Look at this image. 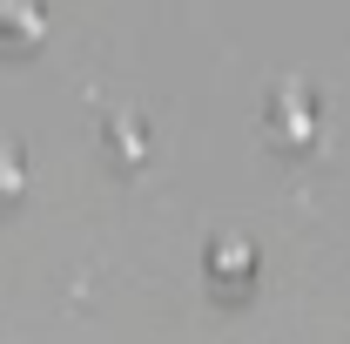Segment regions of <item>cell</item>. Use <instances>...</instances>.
<instances>
[{
    "label": "cell",
    "instance_id": "cell-5",
    "mask_svg": "<svg viewBox=\"0 0 350 344\" xmlns=\"http://www.w3.org/2000/svg\"><path fill=\"white\" fill-rule=\"evenodd\" d=\"M21 196H27V156H21V142L0 135V210H14Z\"/></svg>",
    "mask_w": 350,
    "mask_h": 344
},
{
    "label": "cell",
    "instance_id": "cell-4",
    "mask_svg": "<svg viewBox=\"0 0 350 344\" xmlns=\"http://www.w3.org/2000/svg\"><path fill=\"white\" fill-rule=\"evenodd\" d=\"M101 149H108V162L142 169V162H148V129H142V115H108V122H101Z\"/></svg>",
    "mask_w": 350,
    "mask_h": 344
},
{
    "label": "cell",
    "instance_id": "cell-3",
    "mask_svg": "<svg viewBox=\"0 0 350 344\" xmlns=\"http://www.w3.org/2000/svg\"><path fill=\"white\" fill-rule=\"evenodd\" d=\"M47 41V7L41 0H0V54H34Z\"/></svg>",
    "mask_w": 350,
    "mask_h": 344
},
{
    "label": "cell",
    "instance_id": "cell-2",
    "mask_svg": "<svg viewBox=\"0 0 350 344\" xmlns=\"http://www.w3.org/2000/svg\"><path fill=\"white\" fill-rule=\"evenodd\" d=\"M202 270H209V291L222 304H243L256 291V243L250 236H216L209 250H202Z\"/></svg>",
    "mask_w": 350,
    "mask_h": 344
},
{
    "label": "cell",
    "instance_id": "cell-1",
    "mask_svg": "<svg viewBox=\"0 0 350 344\" xmlns=\"http://www.w3.org/2000/svg\"><path fill=\"white\" fill-rule=\"evenodd\" d=\"M262 135H269V149H283V156H310V149L323 142V108H317V95H310L304 82H276L269 101H262Z\"/></svg>",
    "mask_w": 350,
    "mask_h": 344
}]
</instances>
